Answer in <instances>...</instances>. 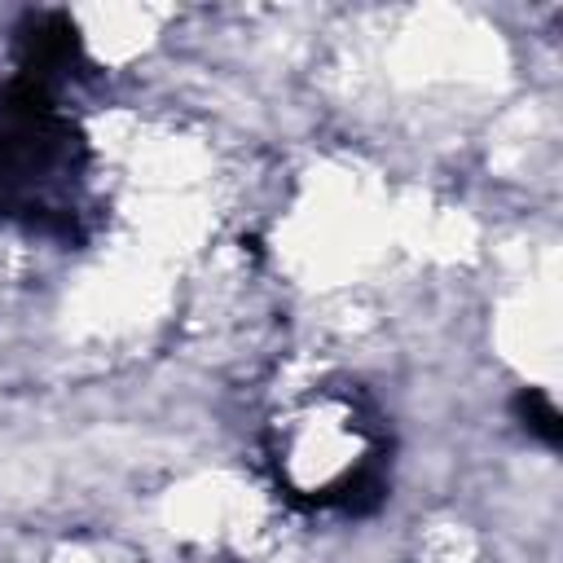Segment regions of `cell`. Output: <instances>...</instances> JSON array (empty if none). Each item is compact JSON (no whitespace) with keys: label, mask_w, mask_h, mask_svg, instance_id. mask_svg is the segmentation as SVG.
I'll use <instances>...</instances> for the list:
<instances>
[{"label":"cell","mask_w":563,"mask_h":563,"mask_svg":"<svg viewBox=\"0 0 563 563\" xmlns=\"http://www.w3.org/2000/svg\"><path fill=\"white\" fill-rule=\"evenodd\" d=\"M79 136L70 119L53 110L48 84L18 75L0 97V211L4 216H57V198L70 202L79 176Z\"/></svg>","instance_id":"obj_1"},{"label":"cell","mask_w":563,"mask_h":563,"mask_svg":"<svg viewBox=\"0 0 563 563\" xmlns=\"http://www.w3.org/2000/svg\"><path fill=\"white\" fill-rule=\"evenodd\" d=\"M519 409H523L528 427H532L545 444H559V413H554V405H550L541 391H523V396H519Z\"/></svg>","instance_id":"obj_2"}]
</instances>
